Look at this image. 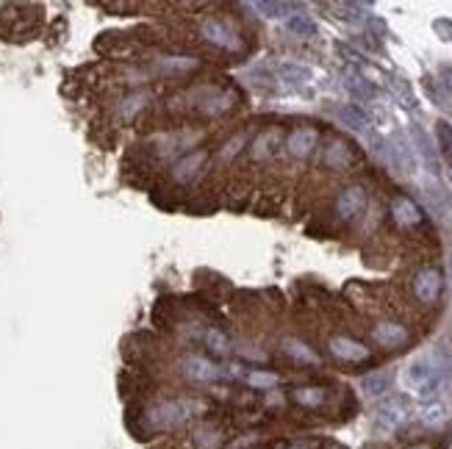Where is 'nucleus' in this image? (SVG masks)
I'll use <instances>...</instances> for the list:
<instances>
[{
    "label": "nucleus",
    "instance_id": "nucleus-8",
    "mask_svg": "<svg viewBox=\"0 0 452 449\" xmlns=\"http://www.w3.org/2000/svg\"><path fill=\"white\" fill-rule=\"evenodd\" d=\"M233 103H236V98L230 95V92H222V89H205L200 95V100H197V108H200L202 114H225V111H230L233 108Z\"/></svg>",
    "mask_w": 452,
    "mask_h": 449
},
{
    "label": "nucleus",
    "instance_id": "nucleus-29",
    "mask_svg": "<svg viewBox=\"0 0 452 449\" xmlns=\"http://www.w3.org/2000/svg\"><path fill=\"white\" fill-rule=\"evenodd\" d=\"M422 422L425 424H441L444 422V408L441 405H430V408H425V413H422Z\"/></svg>",
    "mask_w": 452,
    "mask_h": 449
},
{
    "label": "nucleus",
    "instance_id": "nucleus-27",
    "mask_svg": "<svg viewBox=\"0 0 452 449\" xmlns=\"http://www.w3.org/2000/svg\"><path fill=\"white\" fill-rule=\"evenodd\" d=\"M197 61L195 58H167V61H161V70H167V73H183V70H192Z\"/></svg>",
    "mask_w": 452,
    "mask_h": 449
},
{
    "label": "nucleus",
    "instance_id": "nucleus-35",
    "mask_svg": "<svg viewBox=\"0 0 452 449\" xmlns=\"http://www.w3.org/2000/svg\"><path fill=\"white\" fill-rule=\"evenodd\" d=\"M450 449H452V441H450Z\"/></svg>",
    "mask_w": 452,
    "mask_h": 449
},
{
    "label": "nucleus",
    "instance_id": "nucleus-34",
    "mask_svg": "<svg viewBox=\"0 0 452 449\" xmlns=\"http://www.w3.org/2000/svg\"><path fill=\"white\" fill-rule=\"evenodd\" d=\"M450 269H452V261H450Z\"/></svg>",
    "mask_w": 452,
    "mask_h": 449
},
{
    "label": "nucleus",
    "instance_id": "nucleus-4",
    "mask_svg": "<svg viewBox=\"0 0 452 449\" xmlns=\"http://www.w3.org/2000/svg\"><path fill=\"white\" fill-rule=\"evenodd\" d=\"M441 286H444V280H441L438 269H422L416 274V280H414V294H416L419 302L433 305L438 299V294H441Z\"/></svg>",
    "mask_w": 452,
    "mask_h": 449
},
{
    "label": "nucleus",
    "instance_id": "nucleus-23",
    "mask_svg": "<svg viewBox=\"0 0 452 449\" xmlns=\"http://www.w3.org/2000/svg\"><path fill=\"white\" fill-rule=\"evenodd\" d=\"M283 349L294 358V361H302V363H319V358H317V352H311V349L300 344V341H286Z\"/></svg>",
    "mask_w": 452,
    "mask_h": 449
},
{
    "label": "nucleus",
    "instance_id": "nucleus-19",
    "mask_svg": "<svg viewBox=\"0 0 452 449\" xmlns=\"http://www.w3.org/2000/svg\"><path fill=\"white\" fill-rule=\"evenodd\" d=\"M339 120L352 128V130H366L369 128V120H366V114L361 111V108H355V105H344V108H339Z\"/></svg>",
    "mask_w": 452,
    "mask_h": 449
},
{
    "label": "nucleus",
    "instance_id": "nucleus-14",
    "mask_svg": "<svg viewBox=\"0 0 452 449\" xmlns=\"http://www.w3.org/2000/svg\"><path fill=\"white\" fill-rule=\"evenodd\" d=\"M277 145H280V130H277V128H269V130L258 133L255 142H252V158H267V155H272Z\"/></svg>",
    "mask_w": 452,
    "mask_h": 449
},
{
    "label": "nucleus",
    "instance_id": "nucleus-28",
    "mask_svg": "<svg viewBox=\"0 0 452 449\" xmlns=\"http://www.w3.org/2000/svg\"><path fill=\"white\" fill-rule=\"evenodd\" d=\"M438 142H441L444 155L452 161V128L447 123H438Z\"/></svg>",
    "mask_w": 452,
    "mask_h": 449
},
{
    "label": "nucleus",
    "instance_id": "nucleus-25",
    "mask_svg": "<svg viewBox=\"0 0 452 449\" xmlns=\"http://www.w3.org/2000/svg\"><path fill=\"white\" fill-rule=\"evenodd\" d=\"M205 341H208V349H214L217 355H222V352H227V347H230V341L225 339V333H222V330H208Z\"/></svg>",
    "mask_w": 452,
    "mask_h": 449
},
{
    "label": "nucleus",
    "instance_id": "nucleus-33",
    "mask_svg": "<svg viewBox=\"0 0 452 449\" xmlns=\"http://www.w3.org/2000/svg\"><path fill=\"white\" fill-rule=\"evenodd\" d=\"M447 86L452 89V73H447Z\"/></svg>",
    "mask_w": 452,
    "mask_h": 449
},
{
    "label": "nucleus",
    "instance_id": "nucleus-12",
    "mask_svg": "<svg viewBox=\"0 0 452 449\" xmlns=\"http://www.w3.org/2000/svg\"><path fill=\"white\" fill-rule=\"evenodd\" d=\"M330 352H333L339 361H347V363H355V361L369 358V349L364 347V344H358V341H352V339H347V336L330 339Z\"/></svg>",
    "mask_w": 452,
    "mask_h": 449
},
{
    "label": "nucleus",
    "instance_id": "nucleus-9",
    "mask_svg": "<svg viewBox=\"0 0 452 449\" xmlns=\"http://www.w3.org/2000/svg\"><path fill=\"white\" fill-rule=\"evenodd\" d=\"M205 161H208V153H205V150L189 153V155H183L175 167H173V177H175L178 183H192V180L200 175Z\"/></svg>",
    "mask_w": 452,
    "mask_h": 449
},
{
    "label": "nucleus",
    "instance_id": "nucleus-30",
    "mask_svg": "<svg viewBox=\"0 0 452 449\" xmlns=\"http://www.w3.org/2000/svg\"><path fill=\"white\" fill-rule=\"evenodd\" d=\"M347 86H350V92L361 95V98H369V95H372V86H369V83H364L361 78H350V81H347Z\"/></svg>",
    "mask_w": 452,
    "mask_h": 449
},
{
    "label": "nucleus",
    "instance_id": "nucleus-3",
    "mask_svg": "<svg viewBox=\"0 0 452 449\" xmlns=\"http://www.w3.org/2000/svg\"><path fill=\"white\" fill-rule=\"evenodd\" d=\"M202 36H205L211 45H217V48H222V50H236L242 45L236 28L230 23H225V20H205V23H202Z\"/></svg>",
    "mask_w": 452,
    "mask_h": 449
},
{
    "label": "nucleus",
    "instance_id": "nucleus-15",
    "mask_svg": "<svg viewBox=\"0 0 452 449\" xmlns=\"http://www.w3.org/2000/svg\"><path fill=\"white\" fill-rule=\"evenodd\" d=\"M389 386H391V372H386V369L366 374V377L361 380V388H364L369 397H380V394H386V391H389Z\"/></svg>",
    "mask_w": 452,
    "mask_h": 449
},
{
    "label": "nucleus",
    "instance_id": "nucleus-16",
    "mask_svg": "<svg viewBox=\"0 0 452 449\" xmlns=\"http://www.w3.org/2000/svg\"><path fill=\"white\" fill-rule=\"evenodd\" d=\"M350 158H352V153L344 142H330V148L325 150V164L327 167H333V170L347 167V164H350Z\"/></svg>",
    "mask_w": 452,
    "mask_h": 449
},
{
    "label": "nucleus",
    "instance_id": "nucleus-17",
    "mask_svg": "<svg viewBox=\"0 0 452 449\" xmlns=\"http://www.w3.org/2000/svg\"><path fill=\"white\" fill-rule=\"evenodd\" d=\"M148 103H150V95H148V92H133V95H128V98L123 100V105H120V117H123V120H133Z\"/></svg>",
    "mask_w": 452,
    "mask_h": 449
},
{
    "label": "nucleus",
    "instance_id": "nucleus-18",
    "mask_svg": "<svg viewBox=\"0 0 452 449\" xmlns=\"http://www.w3.org/2000/svg\"><path fill=\"white\" fill-rule=\"evenodd\" d=\"M195 447L197 449H220L222 447V430H214V427H200L195 430Z\"/></svg>",
    "mask_w": 452,
    "mask_h": 449
},
{
    "label": "nucleus",
    "instance_id": "nucleus-10",
    "mask_svg": "<svg viewBox=\"0 0 452 449\" xmlns=\"http://www.w3.org/2000/svg\"><path fill=\"white\" fill-rule=\"evenodd\" d=\"M183 374L192 380V383H211L220 377V369L208 361V358H200V355H192L183 361Z\"/></svg>",
    "mask_w": 452,
    "mask_h": 449
},
{
    "label": "nucleus",
    "instance_id": "nucleus-1",
    "mask_svg": "<svg viewBox=\"0 0 452 449\" xmlns=\"http://www.w3.org/2000/svg\"><path fill=\"white\" fill-rule=\"evenodd\" d=\"M195 411H202L200 402H189V399H164L155 402L145 411V422L150 430H173L178 424L195 416Z\"/></svg>",
    "mask_w": 452,
    "mask_h": 449
},
{
    "label": "nucleus",
    "instance_id": "nucleus-22",
    "mask_svg": "<svg viewBox=\"0 0 452 449\" xmlns=\"http://www.w3.org/2000/svg\"><path fill=\"white\" fill-rule=\"evenodd\" d=\"M289 31L308 39V36H317V23H314L311 17H305V14H297V17L289 20Z\"/></svg>",
    "mask_w": 452,
    "mask_h": 449
},
{
    "label": "nucleus",
    "instance_id": "nucleus-32",
    "mask_svg": "<svg viewBox=\"0 0 452 449\" xmlns=\"http://www.w3.org/2000/svg\"><path fill=\"white\" fill-rule=\"evenodd\" d=\"M411 449H430V447H427V444H414Z\"/></svg>",
    "mask_w": 452,
    "mask_h": 449
},
{
    "label": "nucleus",
    "instance_id": "nucleus-31",
    "mask_svg": "<svg viewBox=\"0 0 452 449\" xmlns=\"http://www.w3.org/2000/svg\"><path fill=\"white\" fill-rule=\"evenodd\" d=\"M242 145H245V136H236V139H230V142L225 145V150H222V158L227 161L233 153H239V150H242Z\"/></svg>",
    "mask_w": 452,
    "mask_h": 449
},
{
    "label": "nucleus",
    "instance_id": "nucleus-26",
    "mask_svg": "<svg viewBox=\"0 0 452 449\" xmlns=\"http://www.w3.org/2000/svg\"><path fill=\"white\" fill-rule=\"evenodd\" d=\"M280 75H283L286 81H292V83H302V81L311 78V73H308L305 67H297V64H283V67H280Z\"/></svg>",
    "mask_w": 452,
    "mask_h": 449
},
{
    "label": "nucleus",
    "instance_id": "nucleus-6",
    "mask_svg": "<svg viewBox=\"0 0 452 449\" xmlns=\"http://www.w3.org/2000/svg\"><path fill=\"white\" fill-rule=\"evenodd\" d=\"M366 208V192L361 186H350L336 197V214L341 220H355Z\"/></svg>",
    "mask_w": 452,
    "mask_h": 449
},
{
    "label": "nucleus",
    "instance_id": "nucleus-5",
    "mask_svg": "<svg viewBox=\"0 0 452 449\" xmlns=\"http://www.w3.org/2000/svg\"><path fill=\"white\" fill-rule=\"evenodd\" d=\"M405 419H408L405 402H400V399H389V402H383V405L377 408L375 427L377 430H383V433H391V430H397Z\"/></svg>",
    "mask_w": 452,
    "mask_h": 449
},
{
    "label": "nucleus",
    "instance_id": "nucleus-2",
    "mask_svg": "<svg viewBox=\"0 0 452 449\" xmlns=\"http://www.w3.org/2000/svg\"><path fill=\"white\" fill-rule=\"evenodd\" d=\"M405 380H408L411 388H416L422 397H427V394H433V388L438 386V369H436L427 358H419V361H414V363L408 366Z\"/></svg>",
    "mask_w": 452,
    "mask_h": 449
},
{
    "label": "nucleus",
    "instance_id": "nucleus-20",
    "mask_svg": "<svg viewBox=\"0 0 452 449\" xmlns=\"http://www.w3.org/2000/svg\"><path fill=\"white\" fill-rule=\"evenodd\" d=\"M325 388H297L294 391V402H300L302 408H319L325 405Z\"/></svg>",
    "mask_w": 452,
    "mask_h": 449
},
{
    "label": "nucleus",
    "instance_id": "nucleus-7",
    "mask_svg": "<svg viewBox=\"0 0 452 449\" xmlns=\"http://www.w3.org/2000/svg\"><path fill=\"white\" fill-rule=\"evenodd\" d=\"M317 139H319V133H317L314 128H294V130L289 133V139H286V150H289V155H294V158H305V155L314 153Z\"/></svg>",
    "mask_w": 452,
    "mask_h": 449
},
{
    "label": "nucleus",
    "instance_id": "nucleus-24",
    "mask_svg": "<svg viewBox=\"0 0 452 449\" xmlns=\"http://www.w3.org/2000/svg\"><path fill=\"white\" fill-rule=\"evenodd\" d=\"M247 9H252V11H258L261 17H283L292 6L289 3H247Z\"/></svg>",
    "mask_w": 452,
    "mask_h": 449
},
{
    "label": "nucleus",
    "instance_id": "nucleus-13",
    "mask_svg": "<svg viewBox=\"0 0 452 449\" xmlns=\"http://www.w3.org/2000/svg\"><path fill=\"white\" fill-rule=\"evenodd\" d=\"M391 214H394V220H397L402 227H411V224L422 222V211H419V205L411 197L394 200V202H391Z\"/></svg>",
    "mask_w": 452,
    "mask_h": 449
},
{
    "label": "nucleus",
    "instance_id": "nucleus-21",
    "mask_svg": "<svg viewBox=\"0 0 452 449\" xmlns=\"http://www.w3.org/2000/svg\"><path fill=\"white\" fill-rule=\"evenodd\" d=\"M247 383H250L252 388H258V391H267V388H275L277 383H280V377L272 374V372L252 369V372H247Z\"/></svg>",
    "mask_w": 452,
    "mask_h": 449
},
{
    "label": "nucleus",
    "instance_id": "nucleus-11",
    "mask_svg": "<svg viewBox=\"0 0 452 449\" xmlns=\"http://www.w3.org/2000/svg\"><path fill=\"white\" fill-rule=\"evenodd\" d=\"M372 336H375V341L380 347L386 349H397L402 347L405 341H408V330L397 322H380L375 324V330H372Z\"/></svg>",
    "mask_w": 452,
    "mask_h": 449
}]
</instances>
